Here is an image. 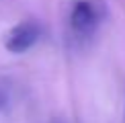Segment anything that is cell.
I'll return each mask as SVG.
<instances>
[{
    "instance_id": "cell-3",
    "label": "cell",
    "mask_w": 125,
    "mask_h": 123,
    "mask_svg": "<svg viewBox=\"0 0 125 123\" xmlns=\"http://www.w3.org/2000/svg\"><path fill=\"white\" fill-rule=\"evenodd\" d=\"M4 107H6V94H4V90L0 88V111H2Z\"/></svg>"
},
{
    "instance_id": "cell-1",
    "label": "cell",
    "mask_w": 125,
    "mask_h": 123,
    "mask_svg": "<svg viewBox=\"0 0 125 123\" xmlns=\"http://www.w3.org/2000/svg\"><path fill=\"white\" fill-rule=\"evenodd\" d=\"M98 27V12L88 0H78L70 12V31L78 41H88Z\"/></svg>"
},
{
    "instance_id": "cell-2",
    "label": "cell",
    "mask_w": 125,
    "mask_h": 123,
    "mask_svg": "<svg viewBox=\"0 0 125 123\" xmlns=\"http://www.w3.org/2000/svg\"><path fill=\"white\" fill-rule=\"evenodd\" d=\"M39 37H41V27L35 20H21L6 33L4 45L10 53H25L39 41Z\"/></svg>"
}]
</instances>
